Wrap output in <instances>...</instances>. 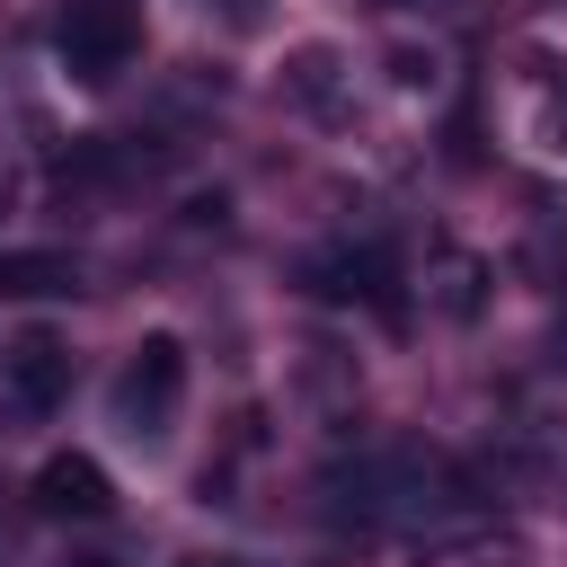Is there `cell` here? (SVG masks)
<instances>
[{
    "mask_svg": "<svg viewBox=\"0 0 567 567\" xmlns=\"http://www.w3.org/2000/svg\"><path fill=\"white\" fill-rule=\"evenodd\" d=\"M53 53H62V71H71V80L106 89V80L142 53V18H133L124 0H71V9L53 18Z\"/></svg>",
    "mask_w": 567,
    "mask_h": 567,
    "instance_id": "1",
    "label": "cell"
},
{
    "mask_svg": "<svg viewBox=\"0 0 567 567\" xmlns=\"http://www.w3.org/2000/svg\"><path fill=\"white\" fill-rule=\"evenodd\" d=\"M177 399H186V346H177L168 328H151V337L133 346L124 381H115V416H124V434L159 443V434H168V416H177Z\"/></svg>",
    "mask_w": 567,
    "mask_h": 567,
    "instance_id": "2",
    "label": "cell"
},
{
    "mask_svg": "<svg viewBox=\"0 0 567 567\" xmlns=\"http://www.w3.org/2000/svg\"><path fill=\"white\" fill-rule=\"evenodd\" d=\"M0 390H9L18 416H53V408L71 399V346H62L53 328H27V337L0 354Z\"/></svg>",
    "mask_w": 567,
    "mask_h": 567,
    "instance_id": "3",
    "label": "cell"
},
{
    "mask_svg": "<svg viewBox=\"0 0 567 567\" xmlns=\"http://www.w3.org/2000/svg\"><path fill=\"white\" fill-rule=\"evenodd\" d=\"M27 496H35V514H80V523H97V514L115 505V487H106V470H97L89 452H53Z\"/></svg>",
    "mask_w": 567,
    "mask_h": 567,
    "instance_id": "4",
    "label": "cell"
},
{
    "mask_svg": "<svg viewBox=\"0 0 567 567\" xmlns=\"http://www.w3.org/2000/svg\"><path fill=\"white\" fill-rule=\"evenodd\" d=\"M80 292V266L62 248H0V301H53Z\"/></svg>",
    "mask_w": 567,
    "mask_h": 567,
    "instance_id": "5",
    "label": "cell"
},
{
    "mask_svg": "<svg viewBox=\"0 0 567 567\" xmlns=\"http://www.w3.org/2000/svg\"><path fill=\"white\" fill-rule=\"evenodd\" d=\"M443 310H452V319L478 310V257H443Z\"/></svg>",
    "mask_w": 567,
    "mask_h": 567,
    "instance_id": "6",
    "label": "cell"
},
{
    "mask_svg": "<svg viewBox=\"0 0 567 567\" xmlns=\"http://www.w3.org/2000/svg\"><path fill=\"white\" fill-rule=\"evenodd\" d=\"M284 71H292V89H301V97H319V89H328V71H337V44H301Z\"/></svg>",
    "mask_w": 567,
    "mask_h": 567,
    "instance_id": "7",
    "label": "cell"
},
{
    "mask_svg": "<svg viewBox=\"0 0 567 567\" xmlns=\"http://www.w3.org/2000/svg\"><path fill=\"white\" fill-rule=\"evenodd\" d=\"M62 567H115V558H62Z\"/></svg>",
    "mask_w": 567,
    "mask_h": 567,
    "instance_id": "8",
    "label": "cell"
},
{
    "mask_svg": "<svg viewBox=\"0 0 567 567\" xmlns=\"http://www.w3.org/2000/svg\"><path fill=\"white\" fill-rule=\"evenodd\" d=\"M221 9H239V18H248V9H266V0H221Z\"/></svg>",
    "mask_w": 567,
    "mask_h": 567,
    "instance_id": "9",
    "label": "cell"
},
{
    "mask_svg": "<svg viewBox=\"0 0 567 567\" xmlns=\"http://www.w3.org/2000/svg\"><path fill=\"white\" fill-rule=\"evenodd\" d=\"M390 9H399V0H390Z\"/></svg>",
    "mask_w": 567,
    "mask_h": 567,
    "instance_id": "10",
    "label": "cell"
}]
</instances>
